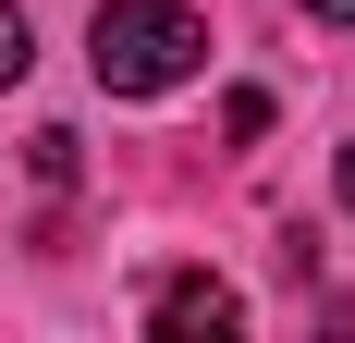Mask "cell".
Instances as JSON below:
<instances>
[{
  "label": "cell",
  "instance_id": "2",
  "mask_svg": "<svg viewBox=\"0 0 355 343\" xmlns=\"http://www.w3.org/2000/svg\"><path fill=\"white\" fill-rule=\"evenodd\" d=\"M147 319H159V331H233V282H209V270H172L159 282V294H147Z\"/></svg>",
  "mask_w": 355,
  "mask_h": 343
},
{
  "label": "cell",
  "instance_id": "3",
  "mask_svg": "<svg viewBox=\"0 0 355 343\" xmlns=\"http://www.w3.org/2000/svg\"><path fill=\"white\" fill-rule=\"evenodd\" d=\"M25 62H37V37H25V12L0 0V86H25Z\"/></svg>",
  "mask_w": 355,
  "mask_h": 343
},
{
  "label": "cell",
  "instance_id": "5",
  "mask_svg": "<svg viewBox=\"0 0 355 343\" xmlns=\"http://www.w3.org/2000/svg\"><path fill=\"white\" fill-rule=\"evenodd\" d=\"M343 208H355V147H343Z\"/></svg>",
  "mask_w": 355,
  "mask_h": 343
},
{
  "label": "cell",
  "instance_id": "1",
  "mask_svg": "<svg viewBox=\"0 0 355 343\" xmlns=\"http://www.w3.org/2000/svg\"><path fill=\"white\" fill-rule=\"evenodd\" d=\"M86 37H98L86 62H98L110 99H172L184 74L209 62V12H184V0H98Z\"/></svg>",
  "mask_w": 355,
  "mask_h": 343
},
{
  "label": "cell",
  "instance_id": "4",
  "mask_svg": "<svg viewBox=\"0 0 355 343\" xmlns=\"http://www.w3.org/2000/svg\"><path fill=\"white\" fill-rule=\"evenodd\" d=\"M306 12H331V25H355V0H306Z\"/></svg>",
  "mask_w": 355,
  "mask_h": 343
}]
</instances>
